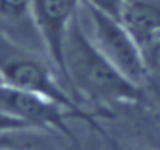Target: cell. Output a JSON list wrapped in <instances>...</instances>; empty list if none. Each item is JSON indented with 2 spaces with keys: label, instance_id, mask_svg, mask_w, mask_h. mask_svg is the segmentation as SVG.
Instances as JSON below:
<instances>
[{
  "label": "cell",
  "instance_id": "obj_1",
  "mask_svg": "<svg viewBox=\"0 0 160 150\" xmlns=\"http://www.w3.org/2000/svg\"><path fill=\"white\" fill-rule=\"evenodd\" d=\"M64 85L72 89L78 103L82 99L98 106L144 102L141 86L126 78L94 45L82 24L80 10L69 28L64 45Z\"/></svg>",
  "mask_w": 160,
  "mask_h": 150
},
{
  "label": "cell",
  "instance_id": "obj_2",
  "mask_svg": "<svg viewBox=\"0 0 160 150\" xmlns=\"http://www.w3.org/2000/svg\"><path fill=\"white\" fill-rule=\"evenodd\" d=\"M0 77L5 86L44 96L85 120L101 131L96 119L80 106L74 96L66 89L58 73L38 52L16 41L11 35L0 30Z\"/></svg>",
  "mask_w": 160,
  "mask_h": 150
},
{
  "label": "cell",
  "instance_id": "obj_3",
  "mask_svg": "<svg viewBox=\"0 0 160 150\" xmlns=\"http://www.w3.org/2000/svg\"><path fill=\"white\" fill-rule=\"evenodd\" d=\"M80 8L85 13V21L80 14L82 24L99 49V52L124 75L126 78L141 86L146 78V66L143 52L126 25L98 8L80 0Z\"/></svg>",
  "mask_w": 160,
  "mask_h": 150
},
{
  "label": "cell",
  "instance_id": "obj_4",
  "mask_svg": "<svg viewBox=\"0 0 160 150\" xmlns=\"http://www.w3.org/2000/svg\"><path fill=\"white\" fill-rule=\"evenodd\" d=\"M80 10V0H33L32 14L36 35L49 63L64 85V45L69 28ZM66 86V85H64ZM68 89V88H66Z\"/></svg>",
  "mask_w": 160,
  "mask_h": 150
},
{
  "label": "cell",
  "instance_id": "obj_5",
  "mask_svg": "<svg viewBox=\"0 0 160 150\" xmlns=\"http://www.w3.org/2000/svg\"><path fill=\"white\" fill-rule=\"evenodd\" d=\"M0 110L16 117L27 127L53 131L74 139V134L68 127V119L78 117L63 105L44 96L3 85L0 86Z\"/></svg>",
  "mask_w": 160,
  "mask_h": 150
},
{
  "label": "cell",
  "instance_id": "obj_6",
  "mask_svg": "<svg viewBox=\"0 0 160 150\" xmlns=\"http://www.w3.org/2000/svg\"><path fill=\"white\" fill-rule=\"evenodd\" d=\"M121 22L140 47L160 36V0H129Z\"/></svg>",
  "mask_w": 160,
  "mask_h": 150
},
{
  "label": "cell",
  "instance_id": "obj_7",
  "mask_svg": "<svg viewBox=\"0 0 160 150\" xmlns=\"http://www.w3.org/2000/svg\"><path fill=\"white\" fill-rule=\"evenodd\" d=\"M0 150H61L53 131L19 127L0 133Z\"/></svg>",
  "mask_w": 160,
  "mask_h": 150
},
{
  "label": "cell",
  "instance_id": "obj_8",
  "mask_svg": "<svg viewBox=\"0 0 160 150\" xmlns=\"http://www.w3.org/2000/svg\"><path fill=\"white\" fill-rule=\"evenodd\" d=\"M32 2L33 0H0V22L8 25L33 24Z\"/></svg>",
  "mask_w": 160,
  "mask_h": 150
},
{
  "label": "cell",
  "instance_id": "obj_9",
  "mask_svg": "<svg viewBox=\"0 0 160 150\" xmlns=\"http://www.w3.org/2000/svg\"><path fill=\"white\" fill-rule=\"evenodd\" d=\"M146 75H160V36L141 47Z\"/></svg>",
  "mask_w": 160,
  "mask_h": 150
},
{
  "label": "cell",
  "instance_id": "obj_10",
  "mask_svg": "<svg viewBox=\"0 0 160 150\" xmlns=\"http://www.w3.org/2000/svg\"><path fill=\"white\" fill-rule=\"evenodd\" d=\"M141 89L144 94L143 103H149L157 111H160V75L148 73L143 85H141Z\"/></svg>",
  "mask_w": 160,
  "mask_h": 150
},
{
  "label": "cell",
  "instance_id": "obj_11",
  "mask_svg": "<svg viewBox=\"0 0 160 150\" xmlns=\"http://www.w3.org/2000/svg\"><path fill=\"white\" fill-rule=\"evenodd\" d=\"M82 2L119 21L122 17V11L126 7V0H82Z\"/></svg>",
  "mask_w": 160,
  "mask_h": 150
},
{
  "label": "cell",
  "instance_id": "obj_12",
  "mask_svg": "<svg viewBox=\"0 0 160 150\" xmlns=\"http://www.w3.org/2000/svg\"><path fill=\"white\" fill-rule=\"evenodd\" d=\"M19 127H27V125L22 124L21 120H18L16 117L10 116L3 110H0V133L7 131V130H11V128H19Z\"/></svg>",
  "mask_w": 160,
  "mask_h": 150
},
{
  "label": "cell",
  "instance_id": "obj_13",
  "mask_svg": "<svg viewBox=\"0 0 160 150\" xmlns=\"http://www.w3.org/2000/svg\"><path fill=\"white\" fill-rule=\"evenodd\" d=\"M113 150H121V147H119L118 144H115V142H113Z\"/></svg>",
  "mask_w": 160,
  "mask_h": 150
},
{
  "label": "cell",
  "instance_id": "obj_14",
  "mask_svg": "<svg viewBox=\"0 0 160 150\" xmlns=\"http://www.w3.org/2000/svg\"><path fill=\"white\" fill-rule=\"evenodd\" d=\"M0 86H3V82H2V77H0Z\"/></svg>",
  "mask_w": 160,
  "mask_h": 150
}]
</instances>
